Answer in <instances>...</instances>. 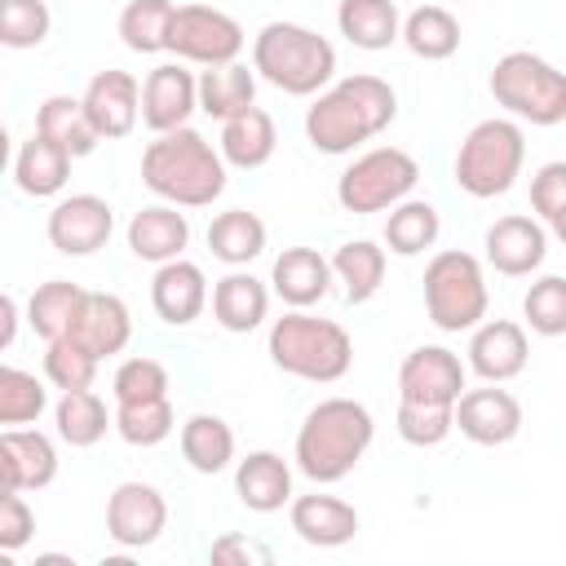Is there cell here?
Listing matches in <instances>:
<instances>
[{
  "label": "cell",
  "mask_w": 566,
  "mask_h": 566,
  "mask_svg": "<svg viewBox=\"0 0 566 566\" xmlns=\"http://www.w3.org/2000/svg\"><path fill=\"white\" fill-rule=\"evenodd\" d=\"M398 115V97L380 75H349L336 88L318 93V102L305 111V137L323 155H345L358 142L389 128Z\"/></svg>",
  "instance_id": "1"
},
{
  "label": "cell",
  "mask_w": 566,
  "mask_h": 566,
  "mask_svg": "<svg viewBox=\"0 0 566 566\" xmlns=\"http://www.w3.org/2000/svg\"><path fill=\"white\" fill-rule=\"evenodd\" d=\"M142 181L177 208H203L226 190V155H217L203 142V133L181 124L172 133H159L146 146Z\"/></svg>",
  "instance_id": "2"
},
{
  "label": "cell",
  "mask_w": 566,
  "mask_h": 566,
  "mask_svg": "<svg viewBox=\"0 0 566 566\" xmlns=\"http://www.w3.org/2000/svg\"><path fill=\"white\" fill-rule=\"evenodd\" d=\"M371 447V411L354 398H323L296 433V464L314 482H340Z\"/></svg>",
  "instance_id": "3"
},
{
  "label": "cell",
  "mask_w": 566,
  "mask_h": 566,
  "mask_svg": "<svg viewBox=\"0 0 566 566\" xmlns=\"http://www.w3.org/2000/svg\"><path fill=\"white\" fill-rule=\"evenodd\" d=\"M252 71L292 97H310L332 80L336 49L301 22H265L252 40Z\"/></svg>",
  "instance_id": "4"
},
{
  "label": "cell",
  "mask_w": 566,
  "mask_h": 566,
  "mask_svg": "<svg viewBox=\"0 0 566 566\" xmlns=\"http://www.w3.org/2000/svg\"><path fill=\"white\" fill-rule=\"evenodd\" d=\"M270 358L287 376L327 385V380H340L349 371L354 340H349V332L340 323L314 318L305 310H292V314L274 318V327H270Z\"/></svg>",
  "instance_id": "5"
},
{
  "label": "cell",
  "mask_w": 566,
  "mask_h": 566,
  "mask_svg": "<svg viewBox=\"0 0 566 566\" xmlns=\"http://www.w3.org/2000/svg\"><path fill=\"white\" fill-rule=\"evenodd\" d=\"M522 155L526 142L513 119H482L469 128V137L455 150V181L473 199H495L522 172Z\"/></svg>",
  "instance_id": "6"
},
{
  "label": "cell",
  "mask_w": 566,
  "mask_h": 566,
  "mask_svg": "<svg viewBox=\"0 0 566 566\" xmlns=\"http://www.w3.org/2000/svg\"><path fill=\"white\" fill-rule=\"evenodd\" d=\"M491 93L504 111L531 119V124H562L566 119V75L544 62L539 53L513 49L491 71Z\"/></svg>",
  "instance_id": "7"
},
{
  "label": "cell",
  "mask_w": 566,
  "mask_h": 566,
  "mask_svg": "<svg viewBox=\"0 0 566 566\" xmlns=\"http://www.w3.org/2000/svg\"><path fill=\"white\" fill-rule=\"evenodd\" d=\"M424 310L442 332H464L486 314V279L478 256L447 248L424 265Z\"/></svg>",
  "instance_id": "8"
},
{
  "label": "cell",
  "mask_w": 566,
  "mask_h": 566,
  "mask_svg": "<svg viewBox=\"0 0 566 566\" xmlns=\"http://www.w3.org/2000/svg\"><path fill=\"white\" fill-rule=\"evenodd\" d=\"M420 181V164L398 150V146H376L367 155H358L340 181H336V199L345 212H380L394 208L411 195V186Z\"/></svg>",
  "instance_id": "9"
},
{
  "label": "cell",
  "mask_w": 566,
  "mask_h": 566,
  "mask_svg": "<svg viewBox=\"0 0 566 566\" xmlns=\"http://www.w3.org/2000/svg\"><path fill=\"white\" fill-rule=\"evenodd\" d=\"M168 49L186 62H203V66H221L234 62L243 49V27L212 9V4H177L172 27H168Z\"/></svg>",
  "instance_id": "10"
},
{
  "label": "cell",
  "mask_w": 566,
  "mask_h": 566,
  "mask_svg": "<svg viewBox=\"0 0 566 566\" xmlns=\"http://www.w3.org/2000/svg\"><path fill=\"white\" fill-rule=\"evenodd\" d=\"M168 504L150 482H119L106 500V535L124 548H146L159 539Z\"/></svg>",
  "instance_id": "11"
},
{
  "label": "cell",
  "mask_w": 566,
  "mask_h": 566,
  "mask_svg": "<svg viewBox=\"0 0 566 566\" xmlns=\"http://www.w3.org/2000/svg\"><path fill=\"white\" fill-rule=\"evenodd\" d=\"M455 429L478 447H500L522 429V402L486 380V389H464L455 398Z\"/></svg>",
  "instance_id": "12"
},
{
  "label": "cell",
  "mask_w": 566,
  "mask_h": 566,
  "mask_svg": "<svg viewBox=\"0 0 566 566\" xmlns=\"http://www.w3.org/2000/svg\"><path fill=\"white\" fill-rule=\"evenodd\" d=\"M115 230V212L97 195H71L49 212V243L66 256H88L97 252Z\"/></svg>",
  "instance_id": "13"
},
{
  "label": "cell",
  "mask_w": 566,
  "mask_h": 566,
  "mask_svg": "<svg viewBox=\"0 0 566 566\" xmlns=\"http://www.w3.org/2000/svg\"><path fill=\"white\" fill-rule=\"evenodd\" d=\"M199 106V80L181 62H164L142 84V124L155 133H172Z\"/></svg>",
  "instance_id": "14"
},
{
  "label": "cell",
  "mask_w": 566,
  "mask_h": 566,
  "mask_svg": "<svg viewBox=\"0 0 566 566\" xmlns=\"http://www.w3.org/2000/svg\"><path fill=\"white\" fill-rule=\"evenodd\" d=\"M398 394L411 402H455L464 394V367L442 345H420L398 367Z\"/></svg>",
  "instance_id": "15"
},
{
  "label": "cell",
  "mask_w": 566,
  "mask_h": 566,
  "mask_svg": "<svg viewBox=\"0 0 566 566\" xmlns=\"http://www.w3.org/2000/svg\"><path fill=\"white\" fill-rule=\"evenodd\" d=\"M57 473V451L40 429H4L0 433V495L4 491H40Z\"/></svg>",
  "instance_id": "16"
},
{
  "label": "cell",
  "mask_w": 566,
  "mask_h": 566,
  "mask_svg": "<svg viewBox=\"0 0 566 566\" xmlns=\"http://www.w3.org/2000/svg\"><path fill=\"white\" fill-rule=\"evenodd\" d=\"M84 106L102 137H124L142 115V84L128 71H97L84 88Z\"/></svg>",
  "instance_id": "17"
},
{
  "label": "cell",
  "mask_w": 566,
  "mask_h": 566,
  "mask_svg": "<svg viewBox=\"0 0 566 566\" xmlns=\"http://www.w3.org/2000/svg\"><path fill=\"white\" fill-rule=\"evenodd\" d=\"M526 332L522 323L513 318H491L473 332L469 340V367L482 376V380H513L522 367H526Z\"/></svg>",
  "instance_id": "18"
},
{
  "label": "cell",
  "mask_w": 566,
  "mask_h": 566,
  "mask_svg": "<svg viewBox=\"0 0 566 566\" xmlns=\"http://www.w3.org/2000/svg\"><path fill=\"white\" fill-rule=\"evenodd\" d=\"M544 243H548V234H544V226L535 221V217H522V212H513V217H500L491 230H486V261L500 270V274H531L539 261H544Z\"/></svg>",
  "instance_id": "19"
},
{
  "label": "cell",
  "mask_w": 566,
  "mask_h": 566,
  "mask_svg": "<svg viewBox=\"0 0 566 566\" xmlns=\"http://www.w3.org/2000/svg\"><path fill=\"white\" fill-rule=\"evenodd\" d=\"M150 301H155V314L164 318V323H190V318H199V310H203V301H208V283H203V270L195 265V261H181V256H172V261H164L159 270H155V279H150Z\"/></svg>",
  "instance_id": "20"
},
{
  "label": "cell",
  "mask_w": 566,
  "mask_h": 566,
  "mask_svg": "<svg viewBox=\"0 0 566 566\" xmlns=\"http://www.w3.org/2000/svg\"><path fill=\"white\" fill-rule=\"evenodd\" d=\"M332 274H336L332 261H323L314 248H283V252L274 256L270 283H274V292H279L292 310H305V305H314V301L327 296Z\"/></svg>",
  "instance_id": "21"
},
{
  "label": "cell",
  "mask_w": 566,
  "mask_h": 566,
  "mask_svg": "<svg viewBox=\"0 0 566 566\" xmlns=\"http://www.w3.org/2000/svg\"><path fill=\"white\" fill-rule=\"evenodd\" d=\"M66 336H75V340H80L84 349H93L97 358L119 354V349L128 345V336H133L128 305H124L115 292H88V301H84V310H80V318L71 323Z\"/></svg>",
  "instance_id": "22"
},
{
  "label": "cell",
  "mask_w": 566,
  "mask_h": 566,
  "mask_svg": "<svg viewBox=\"0 0 566 566\" xmlns=\"http://www.w3.org/2000/svg\"><path fill=\"white\" fill-rule=\"evenodd\" d=\"M190 243V226H186V212H177L172 203H150L142 212H133L128 221V248L142 256V261H172L181 256V248Z\"/></svg>",
  "instance_id": "23"
},
{
  "label": "cell",
  "mask_w": 566,
  "mask_h": 566,
  "mask_svg": "<svg viewBox=\"0 0 566 566\" xmlns=\"http://www.w3.org/2000/svg\"><path fill=\"white\" fill-rule=\"evenodd\" d=\"M234 491L252 513H274L292 500V469L274 451H248L234 469Z\"/></svg>",
  "instance_id": "24"
},
{
  "label": "cell",
  "mask_w": 566,
  "mask_h": 566,
  "mask_svg": "<svg viewBox=\"0 0 566 566\" xmlns=\"http://www.w3.org/2000/svg\"><path fill=\"white\" fill-rule=\"evenodd\" d=\"M292 531L305 544L336 548L358 535V513H354V504H345L336 495H301V500H292Z\"/></svg>",
  "instance_id": "25"
},
{
  "label": "cell",
  "mask_w": 566,
  "mask_h": 566,
  "mask_svg": "<svg viewBox=\"0 0 566 566\" xmlns=\"http://www.w3.org/2000/svg\"><path fill=\"white\" fill-rule=\"evenodd\" d=\"M71 159H75V155H71L62 142H53V137H44V133H31V137L18 146L13 177H18V186H22L27 195L44 199V195H57V190L66 186Z\"/></svg>",
  "instance_id": "26"
},
{
  "label": "cell",
  "mask_w": 566,
  "mask_h": 566,
  "mask_svg": "<svg viewBox=\"0 0 566 566\" xmlns=\"http://www.w3.org/2000/svg\"><path fill=\"white\" fill-rule=\"evenodd\" d=\"M35 133L62 142L75 159L88 155V150L102 142V133H97L93 119H88L84 97H66V93H53V97L40 102V111H35Z\"/></svg>",
  "instance_id": "27"
},
{
  "label": "cell",
  "mask_w": 566,
  "mask_h": 566,
  "mask_svg": "<svg viewBox=\"0 0 566 566\" xmlns=\"http://www.w3.org/2000/svg\"><path fill=\"white\" fill-rule=\"evenodd\" d=\"M221 155L234 168H261L274 155V119L261 106L221 119Z\"/></svg>",
  "instance_id": "28"
},
{
  "label": "cell",
  "mask_w": 566,
  "mask_h": 566,
  "mask_svg": "<svg viewBox=\"0 0 566 566\" xmlns=\"http://www.w3.org/2000/svg\"><path fill=\"white\" fill-rule=\"evenodd\" d=\"M336 27L354 49H389L402 35L394 0H340Z\"/></svg>",
  "instance_id": "29"
},
{
  "label": "cell",
  "mask_w": 566,
  "mask_h": 566,
  "mask_svg": "<svg viewBox=\"0 0 566 566\" xmlns=\"http://www.w3.org/2000/svg\"><path fill=\"white\" fill-rule=\"evenodd\" d=\"M270 310V292L252 274H226L212 287V314L226 332H252Z\"/></svg>",
  "instance_id": "30"
},
{
  "label": "cell",
  "mask_w": 566,
  "mask_h": 566,
  "mask_svg": "<svg viewBox=\"0 0 566 566\" xmlns=\"http://www.w3.org/2000/svg\"><path fill=\"white\" fill-rule=\"evenodd\" d=\"M84 301H88V292H84L80 283H71V279H49V283H40V287L31 292L27 318H31V327H35V332L44 336V345H49V340H57V336L71 332V323L80 318Z\"/></svg>",
  "instance_id": "31"
},
{
  "label": "cell",
  "mask_w": 566,
  "mask_h": 566,
  "mask_svg": "<svg viewBox=\"0 0 566 566\" xmlns=\"http://www.w3.org/2000/svg\"><path fill=\"white\" fill-rule=\"evenodd\" d=\"M208 248L226 265H248L265 248V221L256 212H248V208H226L208 226Z\"/></svg>",
  "instance_id": "32"
},
{
  "label": "cell",
  "mask_w": 566,
  "mask_h": 566,
  "mask_svg": "<svg viewBox=\"0 0 566 566\" xmlns=\"http://www.w3.org/2000/svg\"><path fill=\"white\" fill-rule=\"evenodd\" d=\"M252 97H256V75L243 62H221L199 75V111H208L217 119H230V115L256 106Z\"/></svg>",
  "instance_id": "33"
},
{
  "label": "cell",
  "mask_w": 566,
  "mask_h": 566,
  "mask_svg": "<svg viewBox=\"0 0 566 566\" xmlns=\"http://www.w3.org/2000/svg\"><path fill=\"white\" fill-rule=\"evenodd\" d=\"M402 40H407V49H411L416 57L442 62V57H451V53L460 49V22H455V13L442 9V4H420V9L407 13Z\"/></svg>",
  "instance_id": "34"
},
{
  "label": "cell",
  "mask_w": 566,
  "mask_h": 566,
  "mask_svg": "<svg viewBox=\"0 0 566 566\" xmlns=\"http://www.w3.org/2000/svg\"><path fill=\"white\" fill-rule=\"evenodd\" d=\"M181 455L190 460L195 473H221L234 460V433L221 416H190L181 424Z\"/></svg>",
  "instance_id": "35"
},
{
  "label": "cell",
  "mask_w": 566,
  "mask_h": 566,
  "mask_svg": "<svg viewBox=\"0 0 566 566\" xmlns=\"http://www.w3.org/2000/svg\"><path fill=\"white\" fill-rule=\"evenodd\" d=\"M433 239H438V208L433 203L402 199V203L389 208V217H385V243H389V252L416 256V252L433 248Z\"/></svg>",
  "instance_id": "36"
},
{
  "label": "cell",
  "mask_w": 566,
  "mask_h": 566,
  "mask_svg": "<svg viewBox=\"0 0 566 566\" xmlns=\"http://www.w3.org/2000/svg\"><path fill=\"white\" fill-rule=\"evenodd\" d=\"M172 13H177L172 0H128L119 13V40L133 53H159V49H168Z\"/></svg>",
  "instance_id": "37"
},
{
  "label": "cell",
  "mask_w": 566,
  "mask_h": 566,
  "mask_svg": "<svg viewBox=\"0 0 566 566\" xmlns=\"http://www.w3.org/2000/svg\"><path fill=\"white\" fill-rule=\"evenodd\" d=\"M332 270H336V279L345 283V296L358 305V301H367V296L380 287V279H385V248H376L371 239L340 243L336 256H332Z\"/></svg>",
  "instance_id": "38"
},
{
  "label": "cell",
  "mask_w": 566,
  "mask_h": 566,
  "mask_svg": "<svg viewBox=\"0 0 566 566\" xmlns=\"http://www.w3.org/2000/svg\"><path fill=\"white\" fill-rule=\"evenodd\" d=\"M53 420H57V433L71 447H93L106 433V402L93 389H66Z\"/></svg>",
  "instance_id": "39"
},
{
  "label": "cell",
  "mask_w": 566,
  "mask_h": 566,
  "mask_svg": "<svg viewBox=\"0 0 566 566\" xmlns=\"http://www.w3.org/2000/svg\"><path fill=\"white\" fill-rule=\"evenodd\" d=\"M115 429L133 447H155L172 433V402L168 398H146V402H119L115 407Z\"/></svg>",
  "instance_id": "40"
},
{
  "label": "cell",
  "mask_w": 566,
  "mask_h": 566,
  "mask_svg": "<svg viewBox=\"0 0 566 566\" xmlns=\"http://www.w3.org/2000/svg\"><path fill=\"white\" fill-rule=\"evenodd\" d=\"M44 376L66 394V389H88L97 376V354L84 349L75 336H57L44 349Z\"/></svg>",
  "instance_id": "41"
},
{
  "label": "cell",
  "mask_w": 566,
  "mask_h": 566,
  "mask_svg": "<svg viewBox=\"0 0 566 566\" xmlns=\"http://www.w3.org/2000/svg\"><path fill=\"white\" fill-rule=\"evenodd\" d=\"M455 429V402H398V433L411 447H438Z\"/></svg>",
  "instance_id": "42"
},
{
  "label": "cell",
  "mask_w": 566,
  "mask_h": 566,
  "mask_svg": "<svg viewBox=\"0 0 566 566\" xmlns=\"http://www.w3.org/2000/svg\"><path fill=\"white\" fill-rule=\"evenodd\" d=\"M522 314H526L531 332L562 336L566 332V279H557V274L535 279L526 287V296H522Z\"/></svg>",
  "instance_id": "43"
},
{
  "label": "cell",
  "mask_w": 566,
  "mask_h": 566,
  "mask_svg": "<svg viewBox=\"0 0 566 566\" xmlns=\"http://www.w3.org/2000/svg\"><path fill=\"white\" fill-rule=\"evenodd\" d=\"M44 385L22 367H0V424H27L44 411Z\"/></svg>",
  "instance_id": "44"
},
{
  "label": "cell",
  "mask_w": 566,
  "mask_h": 566,
  "mask_svg": "<svg viewBox=\"0 0 566 566\" xmlns=\"http://www.w3.org/2000/svg\"><path fill=\"white\" fill-rule=\"evenodd\" d=\"M53 18L44 0H0V44L9 49H35L49 35Z\"/></svg>",
  "instance_id": "45"
},
{
  "label": "cell",
  "mask_w": 566,
  "mask_h": 566,
  "mask_svg": "<svg viewBox=\"0 0 566 566\" xmlns=\"http://www.w3.org/2000/svg\"><path fill=\"white\" fill-rule=\"evenodd\" d=\"M115 402H146V398H168V367L159 358H124L115 380Z\"/></svg>",
  "instance_id": "46"
},
{
  "label": "cell",
  "mask_w": 566,
  "mask_h": 566,
  "mask_svg": "<svg viewBox=\"0 0 566 566\" xmlns=\"http://www.w3.org/2000/svg\"><path fill=\"white\" fill-rule=\"evenodd\" d=\"M31 531H35V517H31L27 500H22V491H4L0 495V548L4 553L22 548L31 539Z\"/></svg>",
  "instance_id": "47"
},
{
  "label": "cell",
  "mask_w": 566,
  "mask_h": 566,
  "mask_svg": "<svg viewBox=\"0 0 566 566\" xmlns=\"http://www.w3.org/2000/svg\"><path fill=\"white\" fill-rule=\"evenodd\" d=\"M562 203H566V159H553L531 177V208L548 221Z\"/></svg>",
  "instance_id": "48"
},
{
  "label": "cell",
  "mask_w": 566,
  "mask_h": 566,
  "mask_svg": "<svg viewBox=\"0 0 566 566\" xmlns=\"http://www.w3.org/2000/svg\"><path fill=\"white\" fill-rule=\"evenodd\" d=\"M208 557H212V566H270L274 562V553L248 535H221Z\"/></svg>",
  "instance_id": "49"
},
{
  "label": "cell",
  "mask_w": 566,
  "mask_h": 566,
  "mask_svg": "<svg viewBox=\"0 0 566 566\" xmlns=\"http://www.w3.org/2000/svg\"><path fill=\"white\" fill-rule=\"evenodd\" d=\"M13 332H18V301L13 296H0V345L4 349L13 345Z\"/></svg>",
  "instance_id": "50"
},
{
  "label": "cell",
  "mask_w": 566,
  "mask_h": 566,
  "mask_svg": "<svg viewBox=\"0 0 566 566\" xmlns=\"http://www.w3.org/2000/svg\"><path fill=\"white\" fill-rule=\"evenodd\" d=\"M548 226H553V234H557V239L566 243V203H562V208H557V212L548 217Z\"/></svg>",
  "instance_id": "51"
},
{
  "label": "cell",
  "mask_w": 566,
  "mask_h": 566,
  "mask_svg": "<svg viewBox=\"0 0 566 566\" xmlns=\"http://www.w3.org/2000/svg\"><path fill=\"white\" fill-rule=\"evenodd\" d=\"M35 566H75V562L62 557V553H44V557H35Z\"/></svg>",
  "instance_id": "52"
}]
</instances>
